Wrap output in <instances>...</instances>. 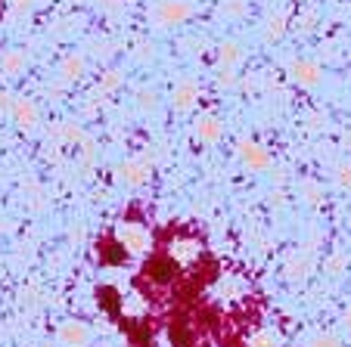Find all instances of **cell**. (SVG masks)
Segmentation results:
<instances>
[{
    "mask_svg": "<svg viewBox=\"0 0 351 347\" xmlns=\"http://www.w3.org/2000/svg\"><path fill=\"white\" fill-rule=\"evenodd\" d=\"M115 239H119L121 248H128L131 255H146L149 245H153V236L143 223H131V220H121L115 227Z\"/></svg>",
    "mask_w": 351,
    "mask_h": 347,
    "instance_id": "cell-2",
    "label": "cell"
},
{
    "mask_svg": "<svg viewBox=\"0 0 351 347\" xmlns=\"http://www.w3.org/2000/svg\"><path fill=\"white\" fill-rule=\"evenodd\" d=\"M345 267H348V257H345V255H332L330 261H326V267H324V270H326L330 276H339Z\"/></svg>",
    "mask_w": 351,
    "mask_h": 347,
    "instance_id": "cell-21",
    "label": "cell"
},
{
    "mask_svg": "<svg viewBox=\"0 0 351 347\" xmlns=\"http://www.w3.org/2000/svg\"><path fill=\"white\" fill-rule=\"evenodd\" d=\"M34 7H38V0H10V19H25Z\"/></svg>",
    "mask_w": 351,
    "mask_h": 347,
    "instance_id": "cell-20",
    "label": "cell"
},
{
    "mask_svg": "<svg viewBox=\"0 0 351 347\" xmlns=\"http://www.w3.org/2000/svg\"><path fill=\"white\" fill-rule=\"evenodd\" d=\"M286 25H289V16H286V10H274V13L267 16V22H265V40H267V44H277V40H283Z\"/></svg>",
    "mask_w": 351,
    "mask_h": 347,
    "instance_id": "cell-15",
    "label": "cell"
},
{
    "mask_svg": "<svg viewBox=\"0 0 351 347\" xmlns=\"http://www.w3.org/2000/svg\"><path fill=\"white\" fill-rule=\"evenodd\" d=\"M159 90H153V87H140L137 90V109L140 112H156L159 109Z\"/></svg>",
    "mask_w": 351,
    "mask_h": 347,
    "instance_id": "cell-16",
    "label": "cell"
},
{
    "mask_svg": "<svg viewBox=\"0 0 351 347\" xmlns=\"http://www.w3.org/2000/svg\"><path fill=\"white\" fill-rule=\"evenodd\" d=\"M218 84L221 87H233L237 84V72H218Z\"/></svg>",
    "mask_w": 351,
    "mask_h": 347,
    "instance_id": "cell-24",
    "label": "cell"
},
{
    "mask_svg": "<svg viewBox=\"0 0 351 347\" xmlns=\"http://www.w3.org/2000/svg\"><path fill=\"white\" fill-rule=\"evenodd\" d=\"M7 115L13 118L16 127H22V131H34V127L40 125V109H38V103L28 99V97L13 99V105H10Z\"/></svg>",
    "mask_w": 351,
    "mask_h": 347,
    "instance_id": "cell-4",
    "label": "cell"
},
{
    "mask_svg": "<svg viewBox=\"0 0 351 347\" xmlns=\"http://www.w3.org/2000/svg\"><path fill=\"white\" fill-rule=\"evenodd\" d=\"M336 183L342 186V190H351V164H339V170H336Z\"/></svg>",
    "mask_w": 351,
    "mask_h": 347,
    "instance_id": "cell-22",
    "label": "cell"
},
{
    "mask_svg": "<svg viewBox=\"0 0 351 347\" xmlns=\"http://www.w3.org/2000/svg\"><path fill=\"white\" fill-rule=\"evenodd\" d=\"M249 347H283V341H280V335L274 329H261V332L252 335Z\"/></svg>",
    "mask_w": 351,
    "mask_h": 347,
    "instance_id": "cell-18",
    "label": "cell"
},
{
    "mask_svg": "<svg viewBox=\"0 0 351 347\" xmlns=\"http://www.w3.org/2000/svg\"><path fill=\"white\" fill-rule=\"evenodd\" d=\"M345 326H351V310H348V313H345Z\"/></svg>",
    "mask_w": 351,
    "mask_h": 347,
    "instance_id": "cell-28",
    "label": "cell"
},
{
    "mask_svg": "<svg viewBox=\"0 0 351 347\" xmlns=\"http://www.w3.org/2000/svg\"><path fill=\"white\" fill-rule=\"evenodd\" d=\"M289 75H292V81H295V84L314 87L320 78H324V68H320V62H314V60H295L289 66Z\"/></svg>",
    "mask_w": 351,
    "mask_h": 347,
    "instance_id": "cell-12",
    "label": "cell"
},
{
    "mask_svg": "<svg viewBox=\"0 0 351 347\" xmlns=\"http://www.w3.org/2000/svg\"><path fill=\"white\" fill-rule=\"evenodd\" d=\"M56 341H60L62 347H87L90 344V329L78 320H69L56 329Z\"/></svg>",
    "mask_w": 351,
    "mask_h": 347,
    "instance_id": "cell-9",
    "label": "cell"
},
{
    "mask_svg": "<svg viewBox=\"0 0 351 347\" xmlns=\"http://www.w3.org/2000/svg\"><path fill=\"white\" fill-rule=\"evenodd\" d=\"M10 105H13V97L0 90V112H10Z\"/></svg>",
    "mask_w": 351,
    "mask_h": 347,
    "instance_id": "cell-27",
    "label": "cell"
},
{
    "mask_svg": "<svg viewBox=\"0 0 351 347\" xmlns=\"http://www.w3.org/2000/svg\"><path fill=\"white\" fill-rule=\"evenodd\" d=\"M243 62V50L237 40H224L218 47V72H237V66Z\"/></svg>",
    "mask_w": 351,
    "mask_h": 347,
    "instance_id": "cell-13",
    "label": "cell"
},
{
    "mask_svg": "<svg viewBox=\"0 0 351 347\" xmlns=\"http://www.w3.org/2000/svg\"><path fill=\"white\" fill-rule=\"evenodd\" d=\"M199 93H202V87H199L196 78L174 81V87H171V105H174V112H190L193 105L199 103Z\"/></svg>",
    "mask_w": 351,
    "mask_h": 347,
    "instance_id": "cell-6",
    "label": "cell"
},
{
    "mask_svg": "<svg viewBox=\"0 0 351 347\" xmlns=\"http://www.w3.org/2000/svg\"><path fill=\"white\" fill-rule=\"evenodd\" d=\"M199 255H202V245H199V239H193V236H178L171 245H168V257H171L174 264H180V267L199 261Z\"/></svg>",
    "mask_w": 351,
    "mask_h": 347,
    "instance_id": "cell-8",
    "label": "cell"
},
{
    "mask_svg": "<svg viewBox=\"0 0 351 347\" xmlns=\"http://www.w3.org/2000/svg\"><path fill=\"white\" fill-rule=\"evenodd\" d=\"M221 137H224V121H221L218 115L206 112V115H199V118L193 121V140H196V143L215 146Z\"/></svg>",
    "mask_w": 351,
    "mask_h": 347,
    "instance_id": "cell-5",
    "label": "cell"
},
{
    "mask_svg": "<svg viewBox=\"0 0 351 347\" xmlns=\"http://www.w3.org/2000/svg\"><path fill=\"white\" fill-rule=\"evenodd\" d=\"M193 16V7L186 0H156L149 10V19L159 28H171V25H184Z\"/></svg>",
    "mask_w": 351,
    "mask_h": 347,
    "instance_id": "cell-1",
    "label": "cell"
},
{
    "mask_svg": "<svg viewBox=\"0 0 351 347\" xmlns=\"http://www.w3.org/2000/svg\"><path fill=\"white\" fill-rule=\"evenodd\" d=\"M245 13H249L245 0H224L221 3V16H227V19H243Z\"/></svg>",
    "mask_w": 351,
    "mask_h": 347,
    "instance_id": "cell-19",
    "label": "cell"
},
{
    "mask_svg": "<svg viewBox=\"0 0 351 347\" xmlns=\"http://www.w3.org/2000/svg\"><path fill=\"white\" fill-rule=\"evenodd\" d=\"M302 190H305V196H308V202H317V196H320V190H317V186H314V183H305V186H302Z\"/></svg>",
    "mask_w": 351,
    "mask_h": 347,
    "instance_id": "cell-26",
    "label": "cell"
},
{
    "mask_svg": "<svg viewBox=\"0 0 351 347\" xmlns=\"http://www.w3.org/2000/svg\"><path fill=\"white\" fill-rule=\"evenodd\" d=\"M311 347H339V341L332 338V335H317V338L311 341Z\"/></svg>",
    "mask_w": 351,
    "mask_h": 347,
    "instance_id": "cell-23",
    "label": "cell"
},
{
    "mask_svg": "<svg viewBox=\"0 0 351 347\" xmlns=\"http://www.w3.org/2000/svg\"><path fill=\"white\" fill-rule=\"evenodd\" d=\"M25 68H28V50H22V47L0 50V75L3 78H19Z\"/></svg>",
    "mask_w": 351,
    "mask_h": 347,
    "instance_id": "cell-10",
    "label": "cell"
},
{
    "mask_svg": "<svg viewBox=\"0 0 351 347\" xmlns=\"http://www.w3.org/2000/svg\"><path fill=\"white\" fill-rule=\"evenodd\" d=\"M137 56H140V60H153V56H156V47L153 44H137Z\"/></svg>",
    "mask_w": 351,
    "mask_h": 347,
    "instance_id": "cell-25",
    "label": "cell"
},
{
    "mask_svg": "<svg viewBox=\"0 0 351 347\" xmlns=\"http://www.w3.org/2000/svg\"><path fill=\"white\" fill-rule=\"evenodd\" d=\"M237 155H239V162H243L245 168L252 170V174H261V170L271 168V155H267V149L261 143H255V140H239Z\"/></svg>",
    "mask_w": 351,
    "mask_h": 347,
    "instance_id": "cell-3",
    "label": "cell"
},
{
    "mask_svg": "<svg viewBox=\"0 0 351 347\" xmlns=\"http://www.w3.org/2000/svg\"><path fill=\"white\" fill-rule=\"evenodd\" d=\"M121 81H125V78H121V72H115V68H112V72H103V78H99V84H97V93H99V97L115 93L121 87Z\"/></svg>",
    "mask_w": 351,
    "mask_h": 347,
    "instance_id": "cell-17",
    "label": "cell"
},
{
    "mask_svg": "<svg viewBox=\"0 0 351 347\" xmlns=\"http://www.w3.org/2000/svg\"><path fill=\"white\" fill-rule=\"evenodd\" d=\"M119 180L125 186H143L146 180H149V174H153V164H149V158H128V162L119 164Z\"/></svg>",
    "mask_w": 351,
    "mask_h": 347,
    "instance_id": "cell-7",
    "label": "cell"
},
{
    "mask_svg": "<svg viewBox=\"0 0 351 347\" xmlns=\"http://www.w3.org/2000/svg\"><path fill=\"white\" fill-rule=\"evenodd\" d=\"M87 75V56L84 53H66L60 60V81L62 84H78Z\"/></svg>",
    "mask_w": 351,
    "mask_h": 347,
    "instance_id": "cell-11",
    "label": "cell"
},
{
    "mask_svg": "<svg viewBox=\"0 0 351 347\" xmlns=\"http://www.w3.org/2000/svg\"><path fill=\"white\" fill-rule=\"evenodd\" d=\"M308 273H311V255H308V251H295V255H289V261H286V279L302 282Z\"/></svg>",
    "mask_w": 351,
    "mask_h": 347,
    "instance_id": "cell-14",
    "label": "cell"
}]
</instances>
